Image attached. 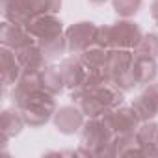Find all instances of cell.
Listing matches in <instances>:
<instances>
[{"mask_svg":"<svg viewBox=\"0 0 158 158\" xmlns=\"http://www.w3.org/2000/svg\"><path fill=\"white\" fill-rule=\"evenodd\" d=\"M125 91L114 84H102L97 88H76L71 91V101L80 108L86 117H102L125 102Z\"/></svg>","mask_w":158,"mask_h":158,"instance_id":"6da1fadb","label":"cell"},{"mask_svg":"<svg viewBox=\"0 0 158 158\" xmlns=\"http://www.w3.org/2000/svg\"><path fill=\"white\" fill-rule=\"evenodd\" d=\"M114 136L115 132L106 115L88 117L80 128V147L86 156H108V149Z\"/></svg>","mask_w":158,"mask_h":158,"instance_id":"7a4b0ae2","label":"cell"},{"mask_svg":"<svg viewBox=\"0 0 158 158\" xmlns=\"http://www.w3.org/2000/svg\"><path fill=\"white\" fill-rule=\"evenodd\" d=\"M134 50L128 48H110L106 71L110 76V84L119 88L121 91H130L138 84L132 76V63H134Z\"/></svg>","mask_w":158,"mask_h":158,"instance_id":"3957f363","label":"cell"},{"mask_svg":"<svg viewBox=\"0 0 158 158\" xmlns=\"http://www.w3.org/2000/svg\"><path fill=\"white\" fill-rule=\"evenodd\" d=\"M19 110H21V115H23V119L28 127H32V128L43 127L54 117V114L58 110L56 95H52V93H48L47 89L41 88L23 106H19Z\"/></svg>","mask_w":158,"mask_h":158,"instance_id":"277c9868","label":"cell"},{"mask_svg":"<svg viewBox=\"0 0 158 158\" xmlns=\"http://www.w3.org/2000/svg\"><path fill=\"white\" fill-rule=\"evenodd\" d=\"M143 32L138 23L130 19H119L108 24V48H128L134 50L141 39Z\"/></svg>","mask_w":158,"mask_h":158,"instance_id":"5b68a950","label":"cell"},{"mask_svg":"<svg viewBox=\"0 0 158 158\" xmlns=\"http://www.w3.org/2000/svg\"><path fill=\"white\" fill-rule=\"evenodd\" d=\"M97 24L91 21H80L74 23L69 28H65V39H67V50L71 54H82L86 48L95 45L97 37Z\"/></svg>","mask_w":158,"mask_h":158,"instance_id":"8992f818","label":"cell"},{"mask_svg":"<svg viewBox=\"0 0 158 158\" xmlns=\"http://www.w3.org/2000/svg\"><path fill=\"white\" fill-rule=\"evenodd\" d=\"M26 28L37 43H43V41H48V39H54V37L65 34L61 19L54 13L34 15L30 19V23L26 24Z\"/></svg>","mask_w":158,"mask_h":158,"instance_id":"52a82bcc","label":"cell"},{"mask_svg":"<svg viewBox=\"0 0 158 158\" xmlns=\"http://www.w3.org/2000/svg\"><path fill=\"white\" fill-rule=\"evenodd\" d=\"M54 127L61 132V134H76V132H80L82 125L86 123V114L78 108L76 104H69V106H61L56 110L54 117Z\"/></svg>","mask_w":158,"mask_h":158,"instance_id":"ba28073f","label":"cell"},{"mask_svg":"<svg viewBox=\"0 0 158 158\" xmlns=\"http://www.w3.org/2000/svg\"><path fill=\"white\" fill-rule=\"evenodd\" d=\"M106 119L110 121L115 134H136L138 127L141 125V117L134 110V106H117L110 114H106Z\"/></svg>","mask_w":158,"mask_h":158,"instance_id":"9c48e42d","label":"cell"},{"mask_svg":"<svg viewBox=\"0 0 158 158\" xmlns=\"http://www.w3.org/2000/svg\"><path fill=\"white\" fill-rule=\"evenodd\" d=\"M0 43L2 47H8L11 50H21L32 43H35V39L32 37V34L28 32V28L24 24H15L10 21H4L0 26Z\"/></svg>","mask_w":158,"mask_h":158,"instance_id":"30bf717a","label":"cell"},{"mask_svg":"<svg viewBox=\"0 0 158 158\" xmlns=\"http://www.w3.org/2000/svg\"><path fill=\"white\" fill-rule=\"evenodd\" d=\"M41 88H43V84H41V71H23V74L17 80V84L11 88V101H13V104L17 108L23 106Z\"/></svg>","mask_w":158,"mask_h":158,"instance_id":"8fae6325","label":"cell"},{"mask_svg":"<svg viewBox=\"0 0 158 158\" xmlns=\"http://www.w3.org/2000/svg\"><path fill=\"white\" fill-rule=\"evenodd\" d=\"M132 106L141 117V121H151L158 117V82L147 84L143 91L134 99Z\"/></svg>","mask_w":158,"mask_h":158,"instance_id":"7c38bea8","label":"cell"},{"mask_svg":"<svg viewBox=\"0 0 158 158\" xmlns=\"http://www.w3.org/2000/svg\"><path fill=\"white\" fill-rule=\"evenodd\" d=\"M23 74V67L17 60L15 50L2 47L0 48V78H2V86L4 89L13 88L17 84V80Z\"/></svg>","mask_w":158,"mask_h":158,"instance_id":"4fadbf2b","label":"cell"},{"mask_svg":"<svg viewBox=\"0 0 158 158\" xmlns=\"http://www.w3.org/2000/svg\"><path fill=\"white\" fill-rule=\"evenodd\" d=\"M136 141L143 156H158V123L154 119L141 121L136 130Z\"/></svg>","mask_w":158,"mask_h":158,"instance_id":"5bb4252c","label":"cell"},{"mask_svg":"<svg viewBox=\"0 0 158 158\" xmlns=\"http://www.w3.org/2000/svg\"><path fill=\"white\" fill-rule=\"evenodd\" d=\"M60 73L63 76V82L67 89H76L80 88L84 82V76H86V65L82 63L80 58H65L60 63Z\"/></svg>","mask_w":158,"mask_h":158,"instance_id":"9a60e30c","label":"cell"},{"mask_svg":"<svg viewBox=\"0 0 158 158\" xmlns=\"http://www.w3.org/2000/svg\"><path fill=\"white\" fill-rule=\"evenodd\" d=\"M24 119L21 115V110L15 108H6L0 115V134H2V145H6L11 138L19 136L21 130L24 128Z\"/></svg>","mask_w":158,"mask_h":158,"instance_id":"2e32d148","label":"cell"},{"mask_svg":"<svg viewBox=\"0 0 158 158\" xmlns=\"http://www.w3.org/2000/svg\"><path fill=\"white\" fill-rule=\"evenodd\" d=\"M136 56V54H134ZM132 76L138 86H147L156 80L158 76V63L156 58L151 56H136L132 63Z\"/></svg>","mask_w":158,"mask_h":158,"instance_id":"e0dca14e","label":"cell"},{"mask_svg":"<svg viewBox=\"0 0 158 158\" xmlns=\"http://www.w3.org/2000/svg\"><path fill=\"white\" fill-rule=\"evenodd\" d=\"M2 15L4 21L26 26L32 19L28 0H2Z\"/></svg>","mask_w":158,"mask_h":158,"instance_id":"ac0fdd59","label":"cell"},{"mask_svg":"<svg viewBox=\"0 0 158 158\" xmlns=\"http://www.w3.org/2000/svg\"><path fill=\"white\" fill-rule=\"evenodd\" d=\"M108 156H143L136 141V134H115L110 143Z\"/></svg>","mask_w":158,"mask_h":158,"instance_id":"d6986e66","label":"cell"},{"mask_svg":"<svg viewBox=\"0 0 158 158\" xmlns=\"http://www.w3.org/2000/svg\"><path fill=\"white\" fill-rule=\"evenodd\" d=\"M15 54H17V60H19L23 71H41L47 65V58L37 43H32V45L17 50Z\"/></svg>","mask_w":158,"mask_h":158,"instance_id":"ffe728a7","label":"cell"},{"mask_svg":"<svg viewBox=\"0 0 158 158\" xmlns=\"http://www.w3.org/2000/svg\"><path fill=\"white\" fill-rule=\"evenodd\" d=\"M41 84H43V89H47L48 93L60 95L63 91V88H65V82H63V76L60 73V67L45 65L41 69Z\"/></svg>","mask_w":158,"mask_h":158,"instance_id":"44dd1931","label":"cell"},{"mask_svg":"<svg viewBox=\"0 0 158 158\" xmlns=\"http://www.w3.org/2000/svg\"><path fill=\"white\" fill-rule=\"evenodd\" d=\"M108 54H110V48L93 45V47L86 48L82 54H78V58L82 60V63H84L88 69H95V67H106Z\"/></svg>","mask_w":158,"mask_h":158,"instance_id":"7402d4cb","label":"cell"},{"mask_svg":"<svg viewBox=\"0 0 158 158\" xmlns=\"http://www.w3.org/2000/svg\"><path fill=\"white\" fill-rule=\"evenodd\" d=\"M37 43V41H35ZM47 58V61H52V60H58L60 56L65 54L67 50V39H65V34L54 37V39H48V41H43V43H37Z\"/></svg>","mask_w":158,"mask_h":158,"instance_id":"603a6c76","label":"cell"},{"mask_svg":"<svg viewBox=\"0 0 158 158\" xmlns=\"http://www.w3.org/2000/svg\"><path fill=\"white\" fill-rule=\"evenodd\" d=\"M136 56H151V58H158V34H143L138 47L134 48Z\"/></svg>","mask_w":158,"mask_h":158,"instance_id":"cb8c5ba5","label":"cell"},{"mask_svg":"<svg viewBox=\"0 0 158 158\" xmlns=\"http://www.w3.org/2000/svg\"><path fill=\"white\" fill-rule=\"evenodd\" d=\"M28 6L34 15H45V13H54L58 15L61 10V0H28Z\"/></svg>","mask_w":158,"mask_h":158,"instance_id":"d4e9b609","label":"cell"},{"mask_svg":"<svg viewBox=\"0 0 158 158\" xmlns=\"http://www.w3.org/2000/svg\"><path fill=\"white\" fill-rule=\"evenodd\" d=\"M143 0H112L114 11L121 17V19H130L134 17L139 10H141Z\"/></svg>","mask_w":158,"mask_h":158,"instance_id":"484cf974","label":"cell"},{"mask_svg":"<svg viewBox=\"0 0 158 158\" xmlns=\"http://www.w3.org/2000/svg\"><path fill=\"white\" fill-rule=\"evenodd\" d=\"M151 17L158 21V0H152V4H151Z\"/></svg>","mask_w":158,"mask_h":158,"instance_id":"4316f807","label":"cell"},{"mask_svg":"<svg viewBox=\"0 0 158 158\" xmlns=\"http://www.w3.org/2000/svg\"><path fill=\"white\" fill-rule=\"evenodd\" d=\"M106 2H108V0H89V4H93V6H102Z\"/></svg>","mask_w":158,"mask_h":158,"instance_id":"83f0119b","label":"cell"},{"mask_svg":"<svg viewBox=\"0 0 158 158\" xmlns=\"http://www.w3.org/2000/svg\"><path fill=\"white\" fill-rule=\"evenodd\" d=\"M156 28H158V21H156Z\"/></svg>","mask_w":158,"mask_h":158,"instance_id":"f1b7e54d","label":"cell"}]
</instances>
